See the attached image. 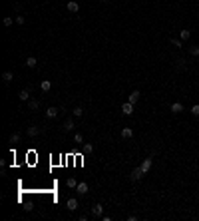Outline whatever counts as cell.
Segmentation results:
<instances>
[{"label": "cell", "instance_id": "cell-13", "mask_svg": "<svg viewBox=\"0 0 199 221\" xmlns=\"http://www.w3.org/2000/svg\"><path fill=\"white\" fill-rule=\"evenodd\" d=\"M26 132H28V136H30V138H36V136L40 133V127H38V126H30Z\"/></svg>", "mask_w": 199, "mask_h": 221}, {"label": "cell", "instance_id": "cell-23", "mask_svg": "<svg viewBox=\"0 0 199 221\" xmlns=\"http://www.w3.org/2000/svg\"><path fill=\"white\" fill-rule=\"evenodd\" d=\"M20 142V133H12L10 136V144H18Z\"/></svg>", "mask_w": 199, "mask_h": 221}, {"label": "cell", "instance_id": "cell-26", "mask_svg": "<svg viewBox=\"0 0 199 221\" xmlns=\"http://www.w3.org/2000/svg\"><path fill=\"white\" fill-rule=\"evenodd\" d=\"M191 114H193V116H199V104L191 106Z\"/></svg>", "mask_w": 199, "mask_h": 221}, {"label": "cell", "instance_id": "cell-4", "mask_svg": "<svg viewBox=\"0 0 199 221\" xmlns=\"http://www.w3.org/2000/svg\"><path fill=\"white\" fill-rule=\"evenodd\" d=\"M76 191H78V193H80V195H86V193H88V191H90L88 183H86V181H80V183H78V187H76Z\"/></svg>", "mask_w": 199, "mask_h": 221}, {"label": "cell", "instance_id": "cell-14", "mask_svg": "<svg viewBox=\"0 0 199 221\" xmlns=\"http://www.w3.org/2000/svg\"><path fill=\"white\" fill-rule=\"evenodd\" d=\"M127 102H132V104H138V102H139V92H138V90H133L132 94H129Z\"/></svg>", "mask_w": 199, "mask_h": 221}, {"label": "cell", "instance_id": "cell-22", "mask_svg": "<svg viewBox=\"0 0 199 221\" xmlns=\"http://www.w3.org/2000/svg\"><path fill=\"white\" fill-rule=\"evenodd\" d=\"M28 106H30V110H38V108H40V102H38V100H30Z\"/></svg>", "mask_w": 199, "mask_h": 221}, {"label": "cell", "instance_id": "cell-11", "mask_svg": "<svg viewBox=\"0 0 199 221\" xmlns=\"http://www.w3.org/2000/svg\"><path fill=\"white\" fill-rule=\"evenodd\" d=\"M40 90H42V92H50V90H52V82H50V80H42V82H40Z\"/></svg>", "mask_w": 199, "mask_h": 221}, {"label": "cell", "instance_id": "cell-19", "mask_svg": "<svg viewBox=\"0 0 199 221\" xmlns=\"http://www.w3.org/2000/svg\"><path fill=\"white\" fill-rule=\"evenodd\" d=\"M66 185H68V187H70V189H76V187H78V181H76V179H74V177H68Z\"/></svg>", "mask_w": 199, "mask_h": 221}, {"label": "cell", "instance_id": "cell-29", "mask_svg": "<svg viewBox=\"0 0 199 221\" xmlns=\"http://www.w3.org/2000/svg\"><path fill=\"white\" fill-rule=\"evenodd\" d=\"M16 22L18 24H24V22H26V18H24V16H16Z\"/></svg>", "mask_w": 199, "mask_h": 221}, {"label": "cell", "instance_id": "cell-12", "mask_svg": "<svg viewBox=\"0 0 199 221\" xmlns=\"http://www.w3.org/2000/svg\"><path fill=\"white\" fill-rule=\"evenodd\" d=\"M122 138L123 139H132L133 138V130H132V127H123V130H122Z\"/></svg>", "mask_w": 199, "mask_h": 221}, {"label": "cell", "instance_id": "cell-15", "mask_svg": "<svg viewBox=\"0 0 199 221\" xmlns=\"http://www.w3.org/2000/svg\"><path fill=\"white\" fill-rule=\"evenodd\" d=\"M12 80H14V74H12L10 70H8V72H4V74H2V82H4V84H10Z\"/></svg>", "mask_w": 199, "mask_h": 221}, {"label": "cell", "instance_id": "cell-3", "mask_svg": "<svg viewBox=\"0 0 199 221\" xmlns=\"http://www.w3.org/2000/svg\"><path fill=\"white\" fill-rule=\"evenodd\" d=\"M144 175H145V173L141 172V167H135V169L132 172V175H129V177H132V181H139V179H141Z\"/></svg>", "mask_w": 199, "mask_h": 221}, {"label": "cell", "instance_id": "cell-20", "mask_svg": "<svg viewBox=\"0 0 199 221\" xmlns=\"http://www.w3.org/2000/svg\"><path fill=\"white\" fill-rule=\"evenodd\" d=\"M191 38V32H189V30H181V32H179V40H189Z\"/></svg>", "mask_w": 199, "mask_h": 221}, {"label": "cell", "instance_id": "cell-8", "mask_svg": "<svg viewBox=\"0 0 199 221\" xmlns=\"http://www.w3.org/2000/svg\"><path fill=\"white\" fill-rule=\"evenodd\" d=\"M18 100H20V102H28V100H30V88H28V90H20Z\"/></svg>", "mask_w": 199, "mask_h": 221}, {"label": "cell", "instance_id": "cell-24", "mask_svg": "<svg viewBox=\"0 0 199 221\" xmlns=\"http://www.w3.org/2000/svg\"><path fill=\"white\" fill-rule=\"evenodd\" d=\"M72 114H74L76 118H82V116H84V110H82V108H74V112H72Z\"/></svg>", "mask_w": 199, "mask_h": 221}, {"label": "cell", "instance_id": "cell-17", "mask_svg": "<svg viewBox=\"0 0 199 221\" xmlns=\"http://www.w3.org/2000/svg\"><path fill=\"white\" fill-rule=\"evenodd\" d=\"M74 127H76L74 120H66V122H64V132H72Z\"/></svg>", "mask_w": 199, "mask_h": 221}, {"label": "cell", "instance_id": "cell-18", "mask_svg": "<svg viewBox=\"0 0 199 221\" xmlns=\"http://www.w3.org/2000/svg\"><path fill=\"white\" fill-rule=\"evenodd\" d=\"M74 144H78V145H82V144H84V136H82L80 132L74 133Z\"/></svg>", "mask_w": 199, "mask_h": 221}, {"label": "cell", "instance_id": "cell-5", "mask_svg": "<svg viewBox=\"0 0 199 221\" xmlns=\"http://www.w3.org/2000/svg\"><path fill=\"white\" fill-rule=\"evenodd\" d=\"M66 8H68L70 12H74V14H78V12H80V4H78L76 0H70V2L66 4Z\"/></svg>", "mask_w": 199, "mask_h": 221}, {"label": "cell", "instance_id": "cell-1", "mask_svg": "<svg viewBox=\"0 0 199 221\" xmlns=\"http://www.w3.org/2000/svg\"><path fill=\"white\" fill-rule=\"evenodd\" d=\"M151 166H153V160H151V157H145V160L139 163V167H141V172H144V173H147L149 169H151Z\"/></svg>", "mask_w": 199, "mask_h": 221}, {"label": "cell", "instance_id": "cell-28", "mask_svg": "<svg viewBox=\"0 0 199 221\" xmlns=\"http://www.w3.org/2000/svg\"><path fill=\"white\" fill-rule=\"evenodd\" d=\"M4 26H12V16H6L4 18Z\"/></svg>", "mask_w": 199, "mask_h": 221}, {"label": "cell", "instance_id": "cell-21", "mask_svg": "<svg viewBox=\"0 0 199 221\" xmlns=\"http://www.w3.org/2000/svg\"><path fill=\"white\" fill-rule=\"evenodd\" d=\"M82 149H84V154H92V151H94V145L92 144H82Z\"/></svg>", "mask_w": 199, "mask_h": 221}, {"label": "cell", "instance_id": "cell-16", "mask_svg": "<svg viewBox=\"0 0 199 221\" xmlns=\"http://www.w3.org/2000/svg\"><path fill=\"white\" fill-rule=\"evenodd\" d=\"M26 66L28 68H36V66H38V60H36L34 56H28V58H26Z\"/></svg>", "mask_w": 199, "mask_h": 221}, {"label": "cell", "instance_id": "cell-2", "mask_svg": "<svg viewBox=\"0 0 199 221\" xmlns=\"http://www.w3.org/2000/svg\"><path fill=\"white\" fill-rule=\"evenodd\" d=\"M133 106H135V104H132V102H123V104H122L123 116H132V114H133Z\"/></svg>", "mask_w": 199, "mask_h": 221}, {"label": "cell", "instance_id": "cell-7", "mask_svg": "<svg viewBox=\"0 0 199 221\" xmlns=\"http://www.w3.org/2000/svg\"><path fill=\"white\" fill-rule=\"evenodd\" d=\"M66 205H68V209H70V211H76L78 207H80V205H78V199H76V197H70V199L66 201Z\"/></svg>", "mask_w": 199, "mask_h": 221}, {"label": "cell", "instance_id": "cell-30", "mask_svg": "<svg viewBox=\"0 0 199 221\" xmlns=\"http://www.w3.org/2000/svg\"><path fill=\"white\" fill-rule=\"evenodd\" d=\"M100 2H108V0H100Z\"/></svg>", "mask_w": 199, "mask_h": 221}, {"label": "cell", "instance_id": "cell-6", "mask_svg": "<svg viewBox=\"0 0 199 221\" xmlns=\"http://www.w3.org/2000/svg\"><path fill=\"white\" fill-rule=\"evenodd\" d=\"M102 213H104V205L96 203L94 207H92V215H94V217H102Z\"/></svg>", "mask_w": 199, "mask_h": 221}, {"label": "cell", "instance_id": "cell-9", "mask_svg": "<svg viewBox=\"0 0 199 221\" xmlns=\"http://www.w3.org/2000/svg\"><path fill=\"white\" fill-rule=\"evenodd\" d=\"M183 110H185V108H183L181 102H173V104H171V112H173V114H181Z\"/></svg>", "mask_w": 199, "mask_h": 221}, {"label": "cell", "instance_id": "cell-27", "mask_svg": "<svg viewBox=\"0 0 199 221\" xmlns=\"http://www.w3.org/2000/svg\"><path fill=\"white\" fill-rule=\"evenodd\" d=\"M171 44L175 46V48H181V40H177V38H171Z\"/></svg>", "mask_w": 199, "mask_h": 221}, {"label": "cell", "instance_id": "cell-10", "mask_svg": "<svg viewBox=\"0 0 199 221\" xmlns=\"http://www.w3.org/2000/svg\"><path fill=\"white\" fill-rule=\"evenodd\" d=\"M60 112H62V110H58V108H54V106H50L48 110H46V116H48V118H56Z\"/></svg>", "mask_w": 199, "mask_h": 221}, {"label": "cell", "instance_id": "cell-25", "mask_svg": "<svg viewBox=\"0 0 199 221\" xmlns=\"http://www.w3.org/2000/svg\"><path fill=\"white\" fill-rule=\"evenodd\" d=\"M189 54H191V56H199V46H191V48H189Z\"/></svg>", "mask_w": 199, "mask_h": 221}]
</instances>
